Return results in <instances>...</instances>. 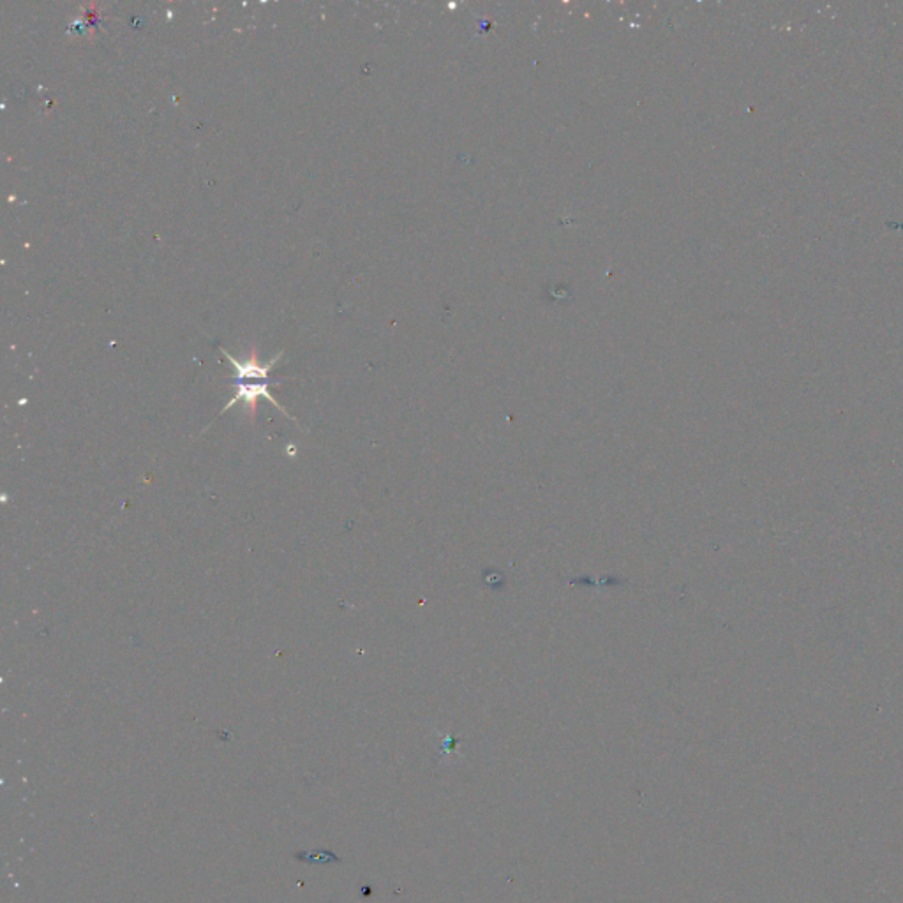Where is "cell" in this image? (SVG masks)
I'll list each match as a JSON object with an SVG mask.
<instances>
[{
	"mask_svg": "<svg viewBox=\"0 0 903 903\" xmlns=\"http://www.w3.org/2000/svg\"><path fill=\"white\" fill-rule=\"evenodd\" d=\"M219 350L223 353L224 359L228 360V362L232 364L233 369H235V381H233V385H235V396H233L230 403L224 404V408L219 415H223L224 411L230 410L235 404L242 403L246 406L247 411H249V415L254 417V415H256V404H258V401H260V399H267L270 404L276 406L277 410L283 411L286 417L295 422V418L286 411L284 406L277 403L276 397L272 396L269 390L270 371L277 366L279 360L283 359L284 351H279L274 359H270L269 362L262 364L260 359H258L256 344H253L251 355H249V359L247 360L235 359V357H232L230 351L224 350L223 346H219Z\"/></svg>",
	"mask_w": 903,
	"mask_h": 903,
	"instance_id": "6da1fadb",
	"label": "cell"
}]
</instances>
